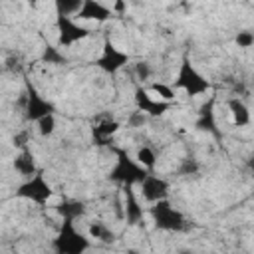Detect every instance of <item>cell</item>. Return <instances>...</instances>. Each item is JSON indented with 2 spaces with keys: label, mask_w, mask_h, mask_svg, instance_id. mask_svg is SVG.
<instances>
[{
  "label": "cell",
  "mask_w": 254,
  "mask_h": 254,
  "mask_svg": "<svg viewBox=\"0 0 254 254\" xmlns=\"http://www.w3.org/2000/svg\"><path fill=\"white\" fill-rule=\"evenodd\" d=\"M147 177V171L143 165H139L137 161H133L123 149H117V161L115 167L109 173V179L121 185H139L143 179Z\"/></svg>",
  "instance_id": "cell-1"
},
{
  "label": "cell",
  "mask_w": 254,
  "mask_h": 254,
  "mask_svg": "<svg viewBox=\"0 0 254 254\" xmlns=\"http://www.w3.org/2000/svg\"><path fill=\"white\" fill-rule=\"evenodd\" d=\"M54 248L60 254H81L89 248V240L73 226V220H64L54 240Z\"/></svg>",
  "instance_id": "cell-2"
},
{
  "label": "cell",
  "mask_w": 254,
  "mask_h": 254,
  "mask_svg": "<svg viewBox=\"0 0 254 254\" xmlns=\"http://www.w3.org/2000/svg\"><path fill=\"white\" fill-rule=\"evenodd\" d=\"M151 216H153V222L157 228L161 230H183L187 226L185 222V216L171 206V202L167 198H161V200H155L153 206H151Z\"/></svg>",
  "instance_id": "cell-3"
},
{
  "label": "cell",
  "mask_w": 254,
  "mask_h": 254,
  "mask_svg": "<svg viewBox=\"0 0 254 254\" xmlns=\"http://www.w3.org/2000/svg\"><path fill=\"white\" fill-rule=\"evenodd\" d=\"M177 87L185 89L187 95H202L210 89V83L208 79H204L196 67L189 62V58H185L181 62V67H179V75H177V81H175Z\"/></svg>",
  "instance_id": "cell-4"
},
{
  "label": "cell",
  "mask_w": 254,
  "mask_h": 254,
  "mask_svg": "<svg viewBox=\"0 0 254 254\" xmlns=\"http://www.w3.org/2000/svg\"><path fill=\"white\" fill-rule=\"evenodd\" d=\"M16 194H18L20 198H28V200H32V202H36V204H46V202L52 198L54 190H52L50 183L44 179V175H42V173H36V175H32L26 183H22V185L18 187Z\"/></svg>",
  "instance_id": "cell-5"
},
{
  "label": "cell",
  "mask_w": 254,
  "mask_h": 254,
  "mask_svg": "<svg viewBox=\"0 0 254 254\" xmlns=\"http://www.w3.org/2000/svg\"><path fill=\"white\" fill-rule=\"evenodd\" d=\"M24 111H26V119L38 121V119H42L44 115H52V113L56 111V107H54L52 101H48L46 97H42V95L38 93V89H36L32 83H28V87H26V97H24Z\"/></svg>",
  "instance_id": "cell-6"
},
{
  "label": "cell",
  "mask_w": 254,
  "mask_h": 254,
  "mask_svg": "<svg viewBox=\"0 0 254 254\" xmlns=\"http://www.w3.org/2000/svg\"><path fill=\"white\" fill-rule=\"evenodd\" d=\"M127 62H129V54L121 52V50L115 48L109 40H105L103 52H101V56L97 58L95 64H97V67H99L101 71H105V73H115V71H119Z\"/></svg>",
  "instance_id": "cell-7"
},
{
  "label": "cell",
  "mask_w": 254,
  "mask_h": 254,
  "mask_svg": "<svg viewBox=\"0 0 254 254\" xmlns=\"http://www.w3.org/2000/svg\"><path fill=\"white\" fill-rule=\"evenodd\" d=\"M56 26H58V44L60 46H71L73 42H77V40H83V38H87L89 36V30L87 28H83V26H79V24H75L69 16H58V20H56Z\"/></svg>",
  "instance_id": "cell-8"
},
{
  "label": "cell",
  "mask_w": 254,
  "mask_h": 254,
  "mask_svg": "<svg viewBox=\"0 0 254 254\" xmlns=\"http://www.w3.org/2000/svg\"><path fill=\"white\" fill-rule=\"evenodd\" d=\"M135 105H137L139 111H143L145 115H151V117H159V115H163L165 111L171 109V103L169 101L153 99L143 87H137L135 89Z\"/></svg>",
  "instance_id": "cell-9"
},
{
  "label": "cell",
  "mask_w": 254,
  "mask_h": 254,
  "mask_svg": "<svg viewBox=\"0 0 254 254\" xmlns=\"http://www.w3.org/2000/svg\"><path fill=\"white\" fill-rule=\"evenodd\" d=\"M141 185V192H143V198L149 200V202H155V200H161V198H167V192H169V183L161 177H155V175H149L139 183Z\"/></svg>",
  "instance_id": "cell-10"
},
{
  "label": "cell",
  "mask_w": 254,
  "mask_h": 254,
  "mask_svg": "<svg viewBox=\"0 0 254 254\" xmlns=\"http://www.w3.org/2000/svg\"><path fill=\"white\" fill-rule=\"evenodd\" d=\"M79 20H95V22H105L111 18V10L103 6L97 0H81L79 10L75 12Z\"/></svg>",
  "instance_id": "cell-11"
},
{
  "label": "cell",
  "mask_w": 254,
  "mask_h": 254,
  "mask_svg": "<svg viewBox=\"0 0 254 254\" xmlns=\"http://www.w3.org/2000/svg\"><path fill=\"white\" fill-rule=\"evenodd\" d=\"M123 190H125V212H123V216H125L127 224H137V222L143 220V206L139 204L131 185H125Z\"/></svg>",
  "instance_id": "cell-12"
},
{
  "label": "cell",
  "mask_w": 254,
  "mask_h": 254,
  "mask_svg": "<svg viewBox=\"0 0 254 254\" xmlns=\"http://www.w3.org/2000/svg\"><path fill=\"white\" fill-rule=\"evenodd\" d=\"M196 127L202 129V131H208V133H212V135L218 137V129H216V121H214V99H208V101L200 107Z\"/></svg>",
  "instance_id": "cell-13"
},
{
  "label": "cell",
  "mask_w": 254,
  "mask_h": 254,
  "mask_svg": "<svg viewBox=\"0 0 254 254\" xmlns=\"http://www.w3.org/2000/svg\"><path fill=\"white\" fill-rule=\"evenodd\" d=\"M117 129H119V123L115 119H103V121H99L93 127V139H95V143L97 145H105L111 139V135L117 133Z\"/></svg>",
  "instance_id": "cell-14"
},
{
  "label": "cell",
  "mask_w": 254,
  "mask_h": 254,
  "mask_svg": "<svg viewBox=\"0 0 254 254\" xmlns=\"http://www.w3.org/2000/svg\"><path fill=\"white\" fill-rule=\"evenodd\" d=\"M56 212L64 220H75L85 212V206L79 200H62L60 204H56Z\"/></svg>",
  "instance_id": "cell-15"
},
{
  "label": "cell",
  "mask_w": 254,
  "mask_h": 254,
  "mask_svg": "<svg viewBox=\"0 0 254 254\" xmlns=\"http://www.w3.org/2000/svg\"><path fill=\"white\" fill-rule=\"evenodd\" d=\"M14 169H16L20 175H24V177H32V175H36L38 169H36L34 155H32L28 149H22V153L14 159Z\"/></svg>",
  "instance_id": "cell-16"
},
{
  "label": "cell",
  "mask_w": 254,
  "mask_h": 254,
  "mask_svg": "<svg viewBox=\"0 0 254 254\" xmlns=\"http://www.w3.org/2000/svg\"><path fill=\"white\" fill-rule=\"evenodd\" d=\"M228 109H230V113H232L234 125L244 127V125L250 123V111H248V107H246L240 99H230V101H228Z\"/></svg>",
  "instance_id": "cell-17"
},
{
  "label": "cell",
  "mask_w": 254,
  "mask_h": 254,
  "mask_svg": "<svg viewBox=\"0 0 254 254\" xmlns=\"http://www.w3.org/2000/svg\"><path fill=\"white\" fill-rule=\"evenodd\" d=\"M42 62L44 64H54V65H64V64H67V58L64 56V52H60V48H56L52 44H46L44 54H42Z\"/></svg>",
  "instance_id": "cell-18"
},
{
  "label": "cell",
  "mask_w": 254,
  "mask_h": 254,
  "mask_svg": "<svg viewBox=\"0 0 254 254\" xmlns=\"http://www.w3.org/2000/svg\"><path fill=\"white\" fill-rule=\"evenodd\" d=\"M89 236L95 240H101V242H113L115 240L113 230L107 228L103 222H91L89 224Z\"/></svg>",
  "instance_id": "cell-19"
},
{
  "label": "cell",
  "mask_w": 254,
  "mask_h": 254,
  "mask_svg": "<svg viewBox=\"0 0 254 254\" xmlns=\"http://www.w3.org/2000/svg\"><path fill=\"white\" fill-rule=\"evenodd\" d=\"M54 6H56V12L58 16H69V14H75L81 6V0H52Z\"/></svg>",
  "instance_id": "cell-20"
},
{
  "label": "cell",
  "mask_w": 254,
  "mask_h": 254,
  "mask_svg": "<svg viewBox=\"0 0 254 254\" xmlns=\"http://www.w3.org/2000/svg\"><path fill=\"white\" fill-rule=\"evenodd\" d=\"M155 151L151 149V147H141L139 151H137V163L139 165H143L145 169H153L155 167Z\"/></svg>",
  "instance_id": "cell-21"
},
{
  "label": "cell",
  "mask_w": 254,
  "mask_h": 254,
  "mask_svg": "<svg viewBox=\"0 0 254 254\" xmlns=\"http://www.w3.org/2000/svg\"><path fill=\"white\" fill-rule=\"evenodd\" d=\"M54 129H56V117H54V113L52 115H44L42 119H38V131H40L42 137H50L54 133Z\"/></svg>",
  "instance_id": "cell-22"
},
{
  "label": "cell",
  "mask_w": 254,
  "mask_h": 254,
  "mask_svg": "<svg viewBox=\"0 0 254 254\" xmlns=\"http://www.w3.org/2000/svg\"><path fill=\"white\" fill-rule=\"evenodd\" d=\"M151 89L163 99V101H171V99H175V89L171 87V85H167V83H161V81H155L153 85H151Z\"/></svg>",
  "instance_id": "cell-23"
},
{
  "label": "cell",
  "mask_w": 254,
  "mask_h": 254,
  "mask_svg": "<svg viewBox=\"0 0 254 254\" xmlns=\"http://www.w3.org/2000/svg\"><path fill=\"white\" fill-rule=\"evenodd\" d=\"M135 75H137V79L147 81V79L153 75L151 64H149V62H137V64H135Z\"/></svg>",
  "instance_id": "cell-24"
},
{
  "label": "cell",
  "mask_w": 254,
  "mask_h": 254,
  "mask_svg": "<svg viewBox=\"0 0 254 254\" xmlns=\"http://www.w3.org/2000/svg\"><path fill=\"white\" fill-rule=\"evenodd\" d=\"M236 44H238V48H250V46L254 44V34L248 32V30L238 32V36H236Z\"/></svg>",
  "instance_id": "cell-25"
},
{
  "label": "cell",
  "mask_w": 254,
  "mask_h": 254,
  "mask_svg": "<svg viewBox=\"0 0 254 254\" xmlns=\"http://www.w3.org/2000/svg\"><path fill=\"white\" fill-rule=\"evenodd\" d=\"M179 171H181V175H194V173L198 171V163L192 161V159H187Z\"/></svg>",
  "instance_id": "cell-26"
},
{
  "label": "cell",
  "mask_w": 254,
  "mask_h": 254,
  "mask_svg": "<svg viewBox=\"0 0 254 254\" xmlns=\"http://www.w3.org/2000/svg\"><path fill=\"white\" fill-rule=\"evenodd\" d=\"M145 119H147V115L143 113V111H135V113H131V117H129V123L133 125V127H139V125H143L145 123Z\"/></svg>",
  "instance_id": "cell-27"
},
{
  "label": "cell",
  "mask_w": 254,
  "mask_h": 254,
  "mask_svg": "<svg viewBox=\"0 0 254 254\" xmlns=\"http://www.w3.org/2000/svg\"><path fill=\"white\" fill-rule=\"evenodd\" d=\"M28 131H22V133H18L16 137H14V145L16 147H20V149H26V143H28Z\"/></svg>",
  "instance_id": "cell-28"
},
{
  "label": "cell",
  "mask_w": 254,
  "mask_h": 254,
  "mask_svg": "<svg viewBox=\"0 0 254 254\" xmlns=\"http://www.w3.org/2000/svg\"><path fill=\"white\" fill-rule=\"evenodd\" d=\"M113 10H115V12H119V14H123V12L127 10V0H115Z\"/></svg>",
  "instance_id": "cell-29"
},
{
  "label": "cell",
  "mask_w": 254,
  "mask_h": 254,
  "mask_svg": "<svg viewBox=\"0 0 254 254\" xmlns=\"http://www.w3.org/2000/svg\"><path fill=\"white\" fill-rule=\"evenodd\" d=\"M28 4H30V6H32V8H34V6H36V4H38V0H28Z\"/></svg>",
  "instance_id": "cell-30"
}]
</instances>
